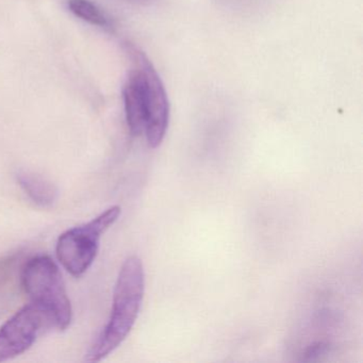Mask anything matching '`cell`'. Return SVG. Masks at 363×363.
I'll return each instance as SVG.
<instances>
[{"mask_svg": "<svg viewBox=\"0 0 363 363\" xmlns=\"http://www.w3.org/2000/svg\"><path fill=\"white\" fill-rule=\"evenodd\" d=\"M125 113L130 133L141 135L145 129V96L141 71L135 67L127 76L123 88Z\"/></svg>", "mask_w": 363, "mask_h": 363, "instance_id": "8992f818", "label": "cell"}, {"mask_svg": "<svg viewBox=\"0 0 363 363\" xmlns=\"http://www.w3.org/2000/svg\"><path fill=\"white\" fill-rule=\"evenodd\" d=\"M22 281L33 303L50 316L52 326L65 330L71 324L73 310L56 262L48 256L30 259L23 269Z\"/></svg>", "mask_w": 363, "mask_h": 363, "instance_id": "7a4b0ae2", "label": "cell"}, {"mask_svg": "<svg viewBox=\"0 0 363 363\" xmlns=\"http://www.w3.org/2000/svg\"><path fill=\"white\" fill-rule=\"evenodd\" d=\"M18 182L24 192L42 207H50L56 201L58 191L56 186L42 176L30 172H22L18 175Z\"/></svg>", "mask_w": 363, "mask_h": 363, "instance_id": "52a82bcc", "label": "cell"}, {"mask_svg": "<svg viewBox=\"0 0 363 363\" xmlns=\"http://www.w3.org/2000/svg\"><path fill=\"white\" fill-rule=\"evenodd\" d=\"M46 326H52L50 316L35 303L18 310L0 328V362L24 354Z\"/></svg>", "mask_w": 363, "mask_h": 363, "instance_id": "5b68a950", "label": "cell"}, {"mask_svg": "<svg viewBox=\"0 0 363 363\" xmlns=\"http://www.w3.org/2000/svg\"><path fill=\"white\" fill-rule=\"evenodd\" d=\"M120 206H113L88 224L69 229L59 237L56 254L59 262L74 277L84 275L96 259L101 235L121 216Z\"/></svg>", "mask_w": 363, "mask_h": 363, "instance_id": "3957f363", "label": "cell"}, {"mask_svg": "<svg viewBox=\"0 0 363 363\" xmlns=\"http://www.w3.org/2000/svg\"><path fill=\"white\" fill-rule=\"evenodd\" d=\"M145 290L143 263L137 256L125 260L114 288L109 322L86 354L88 362H99L111 354L130 333L139 315Z\"/></svg>", "mask_w": 363, "mask_h": 363, "instance_id": "6da1fadb", "label": "cell"}, {"mask_svg": "<svg viewBox=\"0 0 363 363\" xmlns=\"http://www.w3.org/2000/svg\"><path fill=\"white\" fill-rule=\"evenodd\" d=\"M127 52L141 71L145 96V129L148 145L157 148L162 144L169 128V103L164 84L154 65L143 52L127 44Z\"/></svg>", "mask_w": 363, "mask_h": 363, "instance_id": "277c9868", "label": "cell"}, {"mask_svg": "<svg viewBox=\"0 0 363 363\" xmlns=\"http://www.w3.org/2000/svg\"><path fill=\"white\" fill-rule=\"evenodd\" d=\"M69 8L72 13L91 25L101 27L109 25L105 13L90 0H69Z\"/></svg>", "mask_w": 363, "mask_h": 363, "instance_id": "ba28073f", "label": "cell"}]
</instances>
